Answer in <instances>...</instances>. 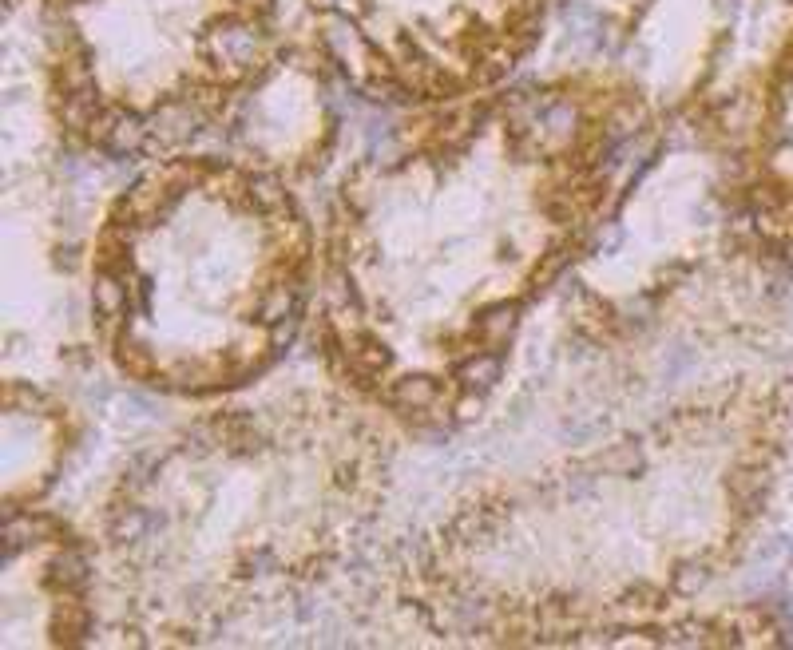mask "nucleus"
Masks as SVG:
<instances>
[{
	"mask_svg": "<svg viewBox=\"0 0 793 650\" xmlns=\"http://www.w3.org/2000/svg\"><path fill=\"white\" fill-rule=\"evenodd\" d=\"M619 242H623V230H619V226H611V230H607V234L595 242V250H599V254H611Z\"/></svg>",
	"mask_w": 793,
	"mask_h": 650,
	"instance_id": "f3484780",
	"label": "nucleus"
},
{
	"mask_svg": "<svg viewBox=\"0 0 793 650\" xmlns=\"http://www.w3.org/2000/svg\"><path fill=\"white\" fill-rule=\"evenodd\" d=\"M500 369H504V365H500V357H496V353H476V357L464 365V373H460V377H464L472 389H492V385L500 381Z\"/></svg>",
	"mask_w": 793,
	"mask_h": 650,
	"instance_id": "9b49d317",
	"label": "nucleus"
},
{
	"mask_svg": "<svg viewBox=\"0 0 793 650\" xmlns=\"http://www.w3.org/2000/svg\"><path fill=\"white\" fill-rule=\"evenodd\" d=\"M393 405L401 413H429L437 405V381L433 377H401L393 385Z\"/></svg>",
	"mask_w": 793,
	"mask_h": 650,
	"instance_id": "39448f33",
	"label": "nucleus"
},
{
	"mask_svg": "<svg viewBox=\"0 0 793 650\" xmlns=\"http://www.w3.org/2000/svg\"><path fill=\"white\" fill-rule=\"evenodd\" d=\"M298 290L294 286H274L266 298H262V322L266 325H282V322H298Z\"/></svg>",
	"mask_w": 793,
	"mask_h": 650,
	"instance_id": "6e6552de",
	"label": "nucleus"
},
{
	"mask_svg": "<svg viewBox=\"0 0 793 650\" xmlns=\"http://www.w3.org/2000/svg\"><path fill=\"white\" fill-rule=\"evenodd\" d=\"M575 108L571 104H564V100H552V104H544V111H540V131H544V139H552V143H564V139H571L575 135Z\"/></svg>",
	"mask_w": 793,
	"mask_h": 650,
	"instance_id": "1a4fd4ad",
	"label": "nucleus"
},
{
	"mask_svg": "<svg viewBox=\"0 0 793 650\" xmlns=\"http://www.w3.org/2000/svg\"><path fill=\"white\" fill-rule=\"evenodd\" d=\"M472 333L480 337V345L496 349V345H508V337L516 333V310L508 302H496V306H484L472 322Z\"/></svg>",
	"mask_w": 793,
	"mask_h": 650,
	"instance_id": "f03ea898",
	"label": "nucleus"
},
{
	"mask_svg": "<svg viewBox=\"0 0 793 650\" xmlns=\"http://www.w3.org/2000/svg\"><path fill=\"white\" fill-rule=\"evenodd\" d=\"M250 191H254V203H262V207H278L282 203V191H278L274 179H254Z\"/></svg>",
	"mask_w": 793,
	"mask_h": 650,
	"instance_id": "2eb2a0df",
	"label": "nucleus"
},
{
	"mask_svg": "<svg viewBox=\"0 0 793 650\" xmlns=\"http://www.w3.org/2000/svg\"><path fill=\"white\" fill-rule=\"evenodd\" d=\"M147 528H151V520L143 516V508H119V512H115V524H112L115 540L135 543V540H143Z\"/></svg>",
	"mask_w": 793,
	"mask_h": 650,
	"instance_id": "f8f14e48",
	"label": "nucleus"
},
{
	"mask_svg": "<svg viewBox=\"0 0 793 650\" xmlns=\"http://www.w3.org/2000/svg\"><path fill=\"white\" fill-rule=\"evenodd\" d=\"M207 48H211V56H215L223 68L242 72V68H250L254 56H258V32H254L250 24H242V20H227V24H215V28H211Z\"/></svg>",
	"mask_w": 793,
	"mask_h": 650,
	"instance_id": "f257e3e1",
	"label": "nucleus"
},
{
	"mask_svg": "<svg viewBox=\"0 0 793 650\" xmlns=\"http://www.w3.org/2000/svg\"><path fill=\"white\" fill-rule=\"evenodd\" d=\"M92 306L100 318H119L127 310V282L108 266L96 270V278H92Z\"/></svg>",
	"mask_w": 793,
	"mask_h": 650,
	"instance_id": "7ed1b4c3",
	"label": "nucleus"
},
{
	"mask_svg": "<svg viewBox=\"0 0 793 650\" xmlns=\"http://www.w3.org/2000/svg\"><path fill=\"white\" fill-rule=\"evenodd\" d=\"M199 123H203V111H195L191 104H167V108L155 111V119H151V127H155L163 139H171V143L195 135Z\"/></svg>",
	"mask_w": 793,
	"mask_h": 650,
	"instance_id": "423d86ee",
	"label": "nucleus"
},
{
	"mask_svg": "<svg viewBox=\"0 0 793 650\" xmlns=\"http://www.w3.org/2000/svg\"><path fill=\"white\" fill-rule=\"evenodd\" d=\"M445 619H449V627L460 631V635H476V631H484L492 623V603H484L476 595H464V599L449 603V615Z\"/></svg>",
	"mask_w": 793,
	"mask_h": 650,
	"instance_id": "0eeeda50",
	"label": "nucleus"
},
{
	"mask_svg": "<svg viewBox=\"0 0 793 650\" xmlns=\"http://www.w3.org/2000/svg\"><path fill=\"white\" fill-rule=\"evenodd\" d=\"M564 262H567V254H564V250H556V254H552L544 266H536V282H540V286H544V282H552V278L564 270Z\"/></svg>",
	"mask_w": 793,
	"mask_h": 650,
	"instance_id": "dca6fc26",
	"label": "nucleus"
},
{
	"mask_svg": "<svg viewBox=\"0 0 793 650\" xmlns=\"http://www.w3.org/2000/svg\"><path fill=\"white\" fill-rule=\"evenodd\" d=\"M100 139H104V147L112 151V155H131V151H139L143 147V139H147V127H143V119H135V115H115L108 119V127L100 131Z\"/></svg>",
	"mask_w": 793,
	"mask_h": 650,
	"instance_id": "20e7f679",
	"label": "nucleus"
},
{
	"mask_svg": "<svg viewBox=\"0 0 793 650\" xmlns=\"http://www.w3.org/2000/svg\"><path fill=\"white\" fill-rule=\"evenodd\" d=\"M599 468H603L607 476H635V472L643 468V452H639L635 444H615V448L603 452Z\"/></svg>",
	"mask_w": 793,
	"mask_h": 650,
	"instance_id": "9d476101",
	"label": "nucleus"
},
{
	"mask_svg": "<svg viewBox=\"0 0 793 650\" xmlns=\"http://www.w3.org/2000/svg\"><path fill=\"white\" fill-rule=\"evenodd\" d=\"M322 8H341V12H349V8H357L361 0H318Z\"/></svg>",
	"mask_w": 793,
	"mask_h": 650,
	"instance_id": "a211bd4d",
	"label": "nucleus"
},
{
	"mask_svg": "<svg viewBox=\"0 0 793 650\" xmlns=\"http://www.w3.org/2000/svg\"><path fill=\"white\" fill-rule=\"evenodd\" d=\"M60 579L64 583H88V559L80 555V551H64V559H60Z\"/></svg>",
	"mask_w": 793,
	"mask_h": 650,
	"instance_id": "4468645a",
	"label": "nucleus"
},
{
	"mask_svg": "<svg viewBox=\"0 0 793 650\" xmlns=\"http://www.w3.org/2000/svg\"><path fill=\"white\" fill-rule=\"evenodd\" d=\"M706 579H710V571H706L702 563H682L679 571H675V587H679L682 595H694Z\"/></svg>",
	"mask_w": 793,
	"mask_h": 650,
	"instance_id": "ddd939ff",
	"label": "nucleus"
}]
</instances>
